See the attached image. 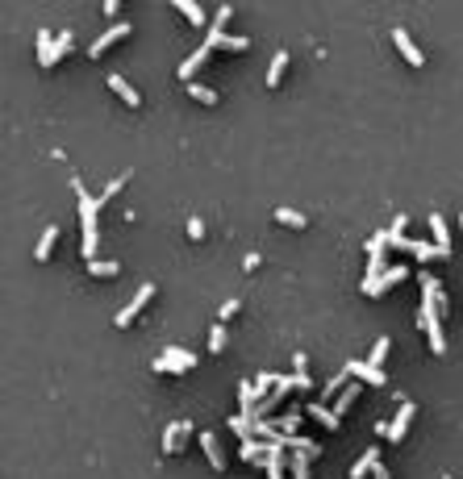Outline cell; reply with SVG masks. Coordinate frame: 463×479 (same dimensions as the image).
Wrapping results in <instances>:
<instances>
[{
  "label": "cell",
  "instance_id": "obj_1",
  "mask_svg": "<svg viewBox=\"0 0 463 479\" xmlns=\"http://www.w3.org/2000/svg\"><path fill=\"white\" fill-rule=\"evenodd\" d=\"M150 367H155L159 375H163V371L184 375V371H192V367H196V354H192V350H180V346H167L159 358H155V363H150Z\"/></svg>",
  "mask_w": 463,
  "mask_h": 479
},
{
  "label": "cell",
  "instance_id": "obj_2",
  "mask_svg": "<svg viewBox=\"0 0 463 479\" xmlns=\"http://www.w3.org/2000/svg\"><path fill=\"white\" fill-rule=\"evenodd\" d=\"M417 325L426 329V338H430V350H434V354H447V338H443V325H438V308H434V305H421Z\"/></svg>",
  "mask_w": 463,
  "mask_h": 479
},
{
  "label": "cell",
  "instance_id": "obj_3",
  "mask_svg": "<svg viewBox=\"0 0 463 479\" xmlns=\"http://www.w3.org/2000/svg\"><path fill=\"white\" fill-rule=\"evenodd\" d=\"M405 275H409V267H405V262L388 267V271H384L380 279H363V296H384V292H388V288H397V284H401Z\"/></svg>",
  "mask_w": 463,
  "mask_h": 479
},
{
  "label": "cell",
  "instance_id": "obj_4",
  "mask_svg": "<svg viewBox=\"0 0 463 479\" xmlns=\"http://www.w3.org/2000/svg\"><path fill=\"white\" fill-rule=\"evenodd\" d=\"M71 192H80V217H84V234H96V209H100V205H96L92 196L84 192V179H80V175H71Z\"/></svg>",
  "mask_w": 463,
  "mask_h": 479
},
{
  "label": "cell",
  "instance_id": "obj_5",
  "mask_svg": "<svg viewBox=\"0 0 463 479\" xmlns=\"http://www.w3.org/2000/svg\"><path fill=\"white\" fill-rule=\"evenodd\" d=\"M150 296H155V284H142L138 292H134V301H130V305H126L121 313H117V325H121V329H130V321H134V317H138L142 308L150 305Z\"/></svg>",
  "mask_w": 463,
  "mask_h": 479
},
{
  "label": "cell",
  "instance_id": "obj_6",
  "mask_svg": "<svg viewBox=\"0 0 463 479\" xmlns=\"http://www.w3.org/2000/svg\"><path fill=\"white\" fill-rule=\"evenodd\" d=\"M192 434H196V425H192V421H172V425H167V434H163V454H180V446H184Z\"/></svg>",
  "mask_w": 463,
  "mask_h": 479
},
{
  "label": "cell",
  "instance_id": "obj_7",
  "mask_svg": "<svg viewBox=\"0 0 463 479\" xmlns=\"http://www.w3.org/2000/svg\"><path fill=\"white\" fill-rule=\"evenodd\" d=\"M414 413H417L414 400H401V413H397V421H388V425H384V437H388V442H401V437H405V430H409V421H414Z\"/></svg>",
  "mask_w": 463,
  "mask_h": 479
},
{
  "label": "cell",
  "instance_id": "obj_8",
  "mask_svg": "<svg viewBox=\"0 0 463 479\" xmlns=\"http://www.w3.org/2000/svg\"><path fill=\"white\" fill-rule=\"evenodd\" d=\"M126 34H130V21H113V25H109L104 34H96V42L88 46V54H92V59H100V54H104L109 46L117 42V38H126Z\"/></svg>",
  "mask_w": 463,
  "mask_h": 479
},
{
  "label": "cell",
  "instance_id": "obj_9",
  "mask_svg": "<svg viewBox=\"0 0 463 479\" xmlns=\"http://www.w3.org/2000/svg\"><path fill=\"white\" fill-rule=\"evenodd\" d=\"M267 479H284L288 475V450L284 446H276V442H267Z\"/></svg>",
  "mask_w": 463,
  "mask_h": 479
},
{
  "label": "cell",
  "instance_id": "obj_10",
  "mask_svg": "<svg viewBox=\"0 0 463 479\" xmlns=\"http://www.w3.org/2000/svg\"><path fill=\"white\" fill-rule=\"evenodd\" d=\"M392 42H397V50L405 54V63H409V67H421V63H426V54L417 50V42L405 34V30H392Z\"/></svg>",
  "mask_w": 463,
  "mask_h": 479
},
{
  "label": "cell",
  "instance_id": "obj_11",
  "mask_svg": "<svg viewBox=\"0 0 463 479\" xmlns=\"http://www.w3.org/2000/svg\"><path fill=\"white\" fill-rule=\"evenodd\" d=\"M200 450H205V459H209V467L213 471H226V454H222V442L213 434H200Z\"/></svg>",
  "mask_w": 463,
  "mask_h": 479
},
{
  "label": "cell",
  "instance_id": "obj_12",
  "mask_svg": "<svg viewBox=\"0 0 463 479\" xmlns=\"http://www.w3.org/2000/svg\"><path fill=\"white\" fill-rule=\"evenodd\" d=\"M347 367H351V375H355L359 384H388V375H384L380 367H368V363H359V358H351Z\"/></svg>",
  "mask_w": 463,
  "mask_h": 479
},
{
  "label": "cell",
  "instance_id": "obj_13",
  "mask_svg": "<svg viewBox=\"0 0 463 479\" xmlns=\"http://www.w3.org/2000/svg\"><path fill=\"white\" fill-rule=\"evenodd\" d=\"M205 46H209V50H246V46H251V38H234V34H226V30H222V34H209V38H205Z\"/></svg>",
  "mask_w": 463,
  "mask_h": 479
},
{
  "label": "cell",
  "instance_id": "obj_14",
  "mask_svg": "<svg viewBox=\"0 0 463 479\" xmlns=\"http://www.w3.org/2000/svg\"><path fill=\"white\" fill-rule=\"evenodd\" d=\"M430 234H434V246L451 259V229H447V221L438 217V213H430Z\"/></svg>",
  "mask_w": 463,
  "mask_h": 479
},
{
  "label": "cell",
  "instance_id": "obj_15",
  "mask_svg": "<svg viewBox=\"0 0 463 479\" xmlns=\"http://www.w3.org/2000/svg\"><path fill=\"white\" fill-rule=\"evenodd\" d=\"M242 459H246L251 467H267V442H259V437L242 442Z\"/></svg>",
  "mask_w": 463,
  "mask_h": 479
},
{
  "label": "cell",
  "instance_id": "obj_16",
  "mask_svg": "<svg viewBox=\"0 0 463 479\" xmlns=\"http://www.w3.org/2000/svg\"><path fill=\"white\" fill-rule=\"evenodd\" d=\"M205 63H209V46H200V50H196V54H188L184 63H180V75H184L188 84H192V75H196V71H200V67H205Z\"/></svg>",
  "mask_w": 463,
  "mask_h": 479
},
{
  "label": "cell",
  "instance_id": "obj_17",
  "mask_svg": "<svg viewBox=\"0 0 463 479\" xmlns=\"http://www.w3.org/2000/svg\"><path fill=\"white\" fill-rule=\"evenodd\" d=\"M38 63H42V67H54V63H59V54H54V34H50V30L38 34Z\"/></svg>",
  "mask_w": 463,
  "mask_h": 479
},
{
  "label": "cell",
  "instance_id": "obj_18",
  "mask_svg": "<svg viewBox=\"0 0 463 479\" xmlns=\"http://www.w3.org/2000/svg\"><path fill=\"white\" fill-rule=\"evenodd\" d=\"M54 242H59V225H47L42 229V238H38V246H34V259H50V250H54Z\"/></svg>",
  "mask_w": 463,
  "mask_h": 479
},
{
  "label": "cell",
  "instance_id": "obj_19",
  "mask_svg": "<svg viewBox=\"0 0 463 479\" xmlns=\"http://www.w3.org/2000/svg\"><path fill=\"white\" fill-rule=\"evenodd\" d=\"M109 87H113V92H117V96H121V100H126L130 109H134V104H138V100H142L138 92L130 87V80H126V75H109Z\"/></svg>",
  "mask_w": 463,
  "mask_h": 479
},
{
  "label": "cell",
  "instance_id": "obj_20",
  "mask_svg": "<svg viewBox=\"0 0 463 479\" xmlns=\"http://www.w3.org/2000/svg\"><path fill=\"white\" fill-rule=\"evenodd\" d=\"M301 417H305L301 408H288V413H284L279 421H272V425H276V434H284V437H296V425H301Z\"/></svg>",
  "mask_w": 463,
  "mask_h": 479
},
{
  "label": "cell",
  "instance_id": "obj_21",
  "mask_svg": "<svg viewBox=\"0 0 463 479\" xmlns=\"http://www.w3.org/2000/svg\"><path fill=\"white\" fill-rule=\"evenodd\" d=\"M388 350H392V342H388V338H375L363 363H368V367H380V371H384V358H388Z\"/></svg>",
  "mask_w": 463,
  "mask_h": 479
},
{
  "label": "cell",
  "instance_id": "obj_22",
  "mask_svg": "<svg viewBox=\"0 0 463 479\" xmlns=\"http://www.w3.org/2000/svg\"><path fill=\"white\" fill-rule=\"evenodd\" d=\"M288 475H292V479H309V454L288 450Z\"/></svg>",
  "mask_w": 463,
  "mask_h": 479
},
{
  "label": "cell",
  "instance_id": "obj_23",
  "mask_svg": "<svg viewBox=\"0 0 463 479\" xmlns=\"http://www.w3.org/2000/svg\"><path fill=\"white\" fill-rule=\"evenodd\" d=\"M359 392H363V384H351V388H342V392L334 396V413L342 417V413H347V408H351V404L359 400Z\"/></svg>",
  "mask_w": 463,
  "mask_h": 479
},
{
  "label": "cell",
  "instance_id": "obj_24",
  "mask_svg": "<svg viewBox=\"0 0 463 479\" xmlns=\"http://www.w3.org/2000/svg\"><path fill=\"white\" fill-rule=\"evenodd\" d=\"M351 380H355V375H351V367H342L338 375H330V380H325V400H330V396H338L342 388H351Z\"/></svg>",
  "mask_w": 463,
  "mask_h": 479
},
{
  "label": "cell",
  "instance_id": "obj_25",
  "mask_svg": "<svg viewBox=\"0 0 463 479\" xmlns=\"http://www.w3.org/2000/svg\"><path fill=\"white\" fill-rule=\"evenodd\" d=\"M309 417H313V421H322L325 430H338V421H342V417H338L334 408H325V404H309Z\"/></svg>",
  "mask_w": 463,
  "mask_h": 479
},
{
  "label": "cell",
  "instance_id": "obj_26",
  "mask_svg": "<svg viewBox=\"0 0 463 479\" xmlns=\"http://www.w3.org/2000/svg\"><path fill=\"white\" fill-rule=\"evenodd\" d=\"M288 59H292L288 50H279L276 59H272V67H267V87H276L279 80H284V67H288Z\"/></svg>",
  "mask_w": 463,
  "mask_h": 479
},
{
  "label": "cell",
  "instance_id": "obj_27",
  "mask_svg": "<svg viewBox=\"0 0 463 479\" xmlns=\"http://www.w3.org/2000/svg\"><path fill=\"white\" fill-rule=\"evenodd\" d=\"M176 8L184 13V17L192 21V25H205V8H200L196 0H176Z\"/></svg>",
  "mask_w": 463,
  "mask_h": 479
},
{
  "label": "cell",
  "instance_id": "obj_28",
  "mask_svg": "<svg viewBox=\"0 0 463 479\" xmlns=\"http://www.w3.org/2000/svg\"><path fill=\"white\" fill-rule=\"evenodd\" d=\"M375 459H380V450H363V459H359V463L351 467V479H363L371 467H375Z\"/></svg>",
  "mask_w": 463,
  "mask_h": 479
},
{
  "label": "cell",
  "instance_id": "obj_29",
  "mask_svg": "<svg viewBox=\"0 0 463 479\" xmlns=\"http://www.w3.org/2000/svg\"><path fill=\"white\" fill-rule=\"evenodd\" d=\"M188 96H192V100H200V104H217V92H213V87H205V84H196V80L188 84Z\"/></svg>",
  "mask_w": 463,
  "mask_h": 479
},
{
  "label": "cell",
  "instance_id": "obj_30",
  "mask_svg": "<svg viewBox=\"0 0 463 479\" xmlns=\"http://www.w3.org/2000/svg\"><path fill=\"white\" fill-rule=\"evenodd\" d=\"M230 430L242 437V442H251V437H255V421H246V417L238 413V417H230Z\"/></svg>",
  "mask_w": 463,
  "mask_h": 479
},
{
  "label": "cell",
  "instance_id": "obj_31",
  "mask_svg": "<svg viewBox=\"0 0 463 479\" xmlns=\"http://www.w3.org/2000/svg\"><path fill=\"white\" fill-rule=\"evenodd\" d=\"M117 271H121L117 262H100V259L88 262V275H100V279H109V275H117Z\"/></svg>",
  "mask_w": 463,
  "mask_h": 479
},
{
  "label": "cell",
  "instance_id": "obj_32",
  "mask_svg": "<svg viewBox=\"0 0 463 479\" xmlns=\"http://www.w3.org/2000/svg\"><path fill=\"white\" fill-rule=\"evenodd\" d=\"M276 221L292 225V229H301V225H305V213H296V209H276Z\"/></svg>",
  "mask_w": 463,
  "mask_h": 479
},
{
  "label": "cell",
  "instance_id": "obj_33",
  "mask_svg": "<svg viewBox=\"0 0 463 479\" xmlns=\"http://www.w3.org/2000/svg\"><path fill=\"white\" fill-rule=\"evenodd\" d=\"M71 42H76V34H71V30H63V34H54V54L63 59V54L71 50Z\"/></svg>",
  "mask_w": 463,
  "mask_h": 479
},
{
  "label": "cell",
  "instance_id": "obj_34",
  "mask_svg": "<svg viewBox=\"0 0 463 479\" xmlns=\"http://www.w3.org/2000/svg\"><path fill=\"white\" fill-rule=\"evenodd\" d=\"M209 350H213V354L226 350V325H213V334H209Z\"/></svg>",
  "mask_w": 463,
  "mask_h": 479
},
{
  "label": "cell",
  "instance_id": "obj_35",
  "mask_svg": "<svg viewBox=\"0 0 463 479\" xmlns=\"http://www.w3.org/2000/svg\"><path fill=\"white\" fill-rule=\"evenodd\" d=\"M230 4H222V8H217V17H213V25H209V34H222V25H226V21H230Z\"/></svg>",
  "mask_w": 463,
  "mask_h": 479
},
{
  "label": "cell",
  "instance_id": "obj_36",
  "mask_svg": "<svg viewBox=\"0 0 463 479\" xmlns=\"http://www.w3.org/2000/svg\"><path fill=\"white\" fill-rule=\"evenodd\" d=\"M276 380H279V375H272V371L255 375V388H259V400H263V392H267V388H276Z\"/></svg>",
  "mask_w": 463,
  "mask_h": 479
},
{
  "label": "cell",
  "instance_id": "obj_37",
  "mask_svg": "<svg viewBox=\"0 0 463 479\" xmlns=\"http://www.w3.org/2000/svg\"><path fill=\"white\" fill-rule=\"evenodd\" d=\"M384 246H388V229H384V234H371L368 255H384Z\"/></svg>",
  "mask_w": 463,
  "mask_h": 479
},
{
  "label": "cell",
  "instance_id": "obj_38",
  "mask_svg": "<svg viewBox=\"0 0 463 479\" xmlns=\"http://www.w3.org/2000/svg\"><path fill=\"white\" fill-rule=\"evenodd\" d=\"M121 183H126V175H117V179H113V183H109V188H104V192L96 196V205H104V200H109L113 192H121Z\"/></svg>",
  "mask_w": 463,
  "mask_h": 479
},
{
  "label": "cell",
  "instance_id": "obj_39",
  "mask_svg": "<svg viewBox=\"0 0 463 479\" xmlns=\"http://www.w3.org/2000/svg\"><path fill=\"white\" fill-rule=\"evenodd\" d=\"M188 238H192V242H200V238H205V221H200V217L188 221Z\"/></svg>",
  "mask_w": 463,
  "mask_h": 479
},
{
  "label": "cell",
  "instance_id": "obj_40",
  "mask_svg": "<svg viewBox=\"0 0 463 479\" xmlns=\"http://www.w3.org/2000/svg\"><path fill=\"white\" fill-rule=\"evenodd\" d=\"M405 225H409V217H405V213H397V221H392V229H388V234H397V238H405Z\"/></svg>",
  "mask_w": 463,
  "mask_h": 479
},
{
  "label": "cell",
  "instance_id": "obj_41",
  "mask_svg": "<svg viewBox=\"0 0 463 479\" xmlns=\"http://www.w3.org/2000/svg\"><path fill=\"white\" fill-rule=\"evenodd\" d=\"M238 308H242V301H226V305H222V321H230Z\"/></svg>",
  "mask_w": 463,
  "mask_h": 479
},
{
  "label": "cell",
  "instance_id": "obj_42",
  "mask_svg": "<svg viewBox=\"0 0 463 479\" xmlns=\"http://www.w3.org/2000/svg\"><path fill=\"white\" fill-rule=\"evenodd\" d=\"M305 363H309V358H305V354L296 350V354H292V367H296V375H305Z\"/></svg>",
  "mask_w": 463,
  "mask_h": 479
},
{
  "label": "cell",
  "instance_id": "obj_43",
  "mask_svg": "<svg viewBox=\"0 0 463 479\" xmlns=\"http://www.w3.org/2000/svg\"><path fill=\"white\" fill-rule=\"evenodd\" d=\"M371 475H375V479H392V475H388V467H384L380 459H375V467H371Z\"/></svg>",
  "mask_w": 463,
  "mask_h": 479
},
{
  "label": "cell",
  "instance_id": "obj_44",
  "mask_svg": "<svg viewBox=\"0 0 463 479\" xmlns=\"http://www.w3.org/2000/svg\"><path fill=\"white\" fill-rule=\"evenodd\" d=\"M443 479H451V475H443Z\"/></svg>",
  "mask_w": 463,
  "mask_h": 479
}]
</instances>
